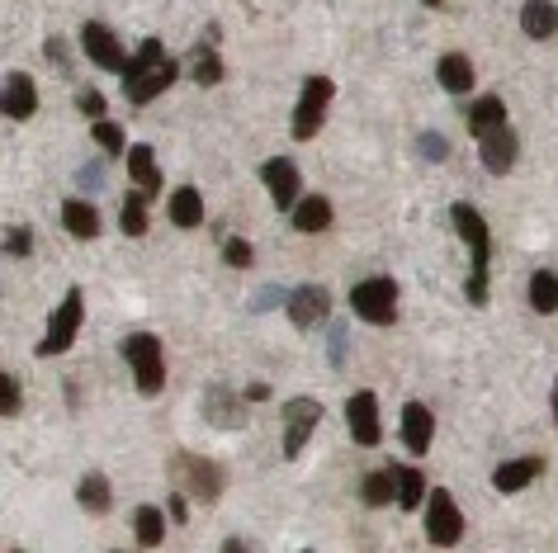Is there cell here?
<instances>
[{
  "label": "cell",
  "instance_id": "cell-31",
  "mask_svg": "<svg viewBox=\"0 0 558 553\" xmlns=\"http://www.w3.org/2000/svg\"><path fill=\"white\" fill-rule=\"evenodd\" d=\"M530 308L535 312H558V274L554 270H535L530 274Z\"/></svg>",
  "mask_w": 558,
  "mask_h": 553
},
{
  "label": "cell",
  "instance_id": "cell-1",
  "mask_svg": "<svg viewBox=\"0 0 558 553\" xmlns=\"http://www.w3.org/2000/svg\"><path fill=\"white\" fill-rule=\"evenodd\" d=\"M175 76H180V62L161 48V38H143L137 52L129 58V66H123V100L151 105L157 95H166L175 86Z\"/></svg>",
  "mask_w": 558,
  "mask_h": 553
},
{
  "label": "cell",
  "instance_id": "cell-7",
  "mask_svg": "<svg viewBox=\"0 0 558 553\" xmlns=\"http://www.w3.org/2000/svg\"><path fill=\"white\" fill-rule=\"evenodd\" d=\"M337 100V81L331 76H308L299 90V105H294V137L299 143H313L327 123V109Z\"/></svg>",
  "mask_w": 558,
  "mask_h": 553
},
{
  "label": "cell",
  "instance_id": "cell-40",
  "mask_svg": "<svg viewBox=\"0 0 558 553\" xmlns=\"http://www.w3.org/2000/svg\"><path fill=\"white\" fill-rule=\"evenodd\" d=\"M44 52H48V58L62 66V72H72V58H66V44H62V38H48V44H44Z\"/></svg>",
  "mask_w": 558,
  "mask_h": 553
},
{
  "label": "cell",
  "instance_id": "cell-34",
  "mask_svg": "<svg viewBox=\"0 0 558 553\" xmlns=\"http://www.w3.org/2000/svg\"><path fill=\"white\" fill-rule=\"evenodd\" d=\"M20 407H24V393H20L15 374H5V369H0V417H15Z\"/></svg>",
  "mask_w": 558,
  "mask_h": 553
},
{
  "label": "cell",
  "instance_id": "cell-3",
  "mask_svg": "<svg viewBox=\"0 0 558 553\" xmlns=\"http://www.w3.org/2000/svg\"><path fill=\"white\" fill-rule=\"evenodd\" d=\"M119 351H123V359H129V369H133L137 393L157 397L166 389V345H161L157 331H129Z\"/></svg>",
  "mask_w": 558,
  "mask_h": 553
},
{
  "label": "cell",
  "instance_id": "cell-27",
  "mask_svg": "<svg viewBox=\"0 0 558 553\" xmlns=\"http://www.w3.org/2000/svg\"><path fill=\"white\" fill-rule=\"evenodd\" d=\"M393 482H398V506H402V511H416V506L426 502V478H422V468L393 464Z\"/></svg>",
  "mask_w": 558,
  "mask_h": 553
},
{
  "label": "cell",
  "instance_id": "cell-43",
  "mask_svg": "<svg viewBox=\"0 0 558 553\" xmlns=\"http://www.w3.org/2000/svg\"><path fill=\"white\" fill-rule=\"evenodd\" d=\"M554 421H558V379H554Z\"/></svg>",
  "mask_w": 558,
  "mask_h": 553
},
{
  "label": "cell",
  "instance_id": "cell-13",
  "mask_svg": "<svg viewBox=\"0 0 558 553\" xmlns=\"http://www.w3.org/2000/svg\"><path fill=\"white\" fill-rule=\"evenodd\" d=\"M284 312H289V322L294 327H317V322H327L331 317V294L323 284H299V288H289V298H284Z\"/></svg>",
  "mask_w": 558,
  "mask_h": 553
},
{
  "label": "cell",
  "instance_id": "cell-14",
  "mask_svg": "<svg viewBox=\"0 0 558 553\" xmlns=\"http://www.w3.org/2000/svg\"><path fill=\"white\" fill-rule=\"evenodd\" d=\"M0 114L15 119V123L38 114V86H34L29 72H10L5 81H0Z\"/></svg>",
  "mask_w": 558,
  "mask_h": 553
},
{
  "label": "cell",
  "instance_id": "cell-26",
  "mask_svg": "<svg viewBox=\"0 0 558 553\" xmlns=\"http://www.w3.org/2000/svg\"><path fill=\"white\" fill-rule=\"evenodd\" d=\"M76 502L86 506V511H95V516H105V511L114 506V488H109L105 474H86V478L76 482Z\"/></svg>",
  "mask_w": 558,
  "mask_h": 553
},
{
  "label": "cell",
  "instance_id": "cell-29",
  "mask_svg": "<svg viewBox=\"0 0 558 553\" xmlns=\"http://www.w3.org/2000/svg\"><path fill=\"white\" fill-rule=\"evenodd\" d=\"M393 496H398L393 468H374V474L360 478V502H365V506H388Z\"/></svg>",
  "mask_w": 558,
  "mask_h": 553
},
{
  "label": "cell",
  "instance_id": "cell-44",
  "mask_svg": "<svg viewBox=\"0 0 558 553\" xmlns=\"http://www.w3.org/2000/svg\"><path fill=\"white\" fill-rule=\"evenodd\" d=\"M422 5H430V10H440V5H445V0H422Z\"/></svg>",
  "mask_w": 558,
  "mask_h": 553
},
{
  "label": "cell",
  "instance_id": "cell-42",
  "mask_svg": "<svg viewBox=\"0 0 558 553\" xmlns=\"http://www.w3.org/2000/svg\"><path fill=\"white\" fill-rule=\"evenodd\" d=\"M246 397H251V403H265V397H270V389H265V383H251Z\"/></svg>",
  "mask_w": 558,
  "mask_h": 553
},
{
  "label": "cell",
  "instance_id": "cell-37",
  "mask_svg": "<svg viewBox=\"0 0 558 553\" xmlns=\"http://www.w3.org/2000/svg\"><path fill=\"white\" fill-rule=\"evenodd\" d=\"M416 151H422L426 161H450V143H445L440 133H422L416 137Z\"/></svg>",
  "mask_w": 558,
  "mask_h": 553
},
{
  "label": "cell",
  "instance_id": "cell-6",
  "mask_svg": "<svg viewBox=\"0 0 558 553\" xmlns=\"http://www.w3.org/2000/svg\"><path fill=\"white\" fill-rule=\"evenodd\" d=\"M351 312L369 327H393L398 322V284L388 274H369L351 288Z\"/></svg>",
  "mask_w": 558,
  "mask_h": 553
},
{
  "label": "cell",
  "instance_id": "cell-39",
  "mask_svg": "<svg viewBox=\"0 0 558 553\" xmlns=\"http://www.w3.org/2000/svg\"><path fill=\"white\" fill-rule=\"evenodd\" d=\"M76 185H81V189H100V185H105V165H100V161H95V165H81V171H76Z\"/></svg>",
  "mask_w": 558,
  "mask_h": 553
},
{
  "label": "cell",
  "instance_id": "cell-21",
  "mask_svg": "<svg viewBox=\"0 0 558 553\" xmlns=\"http://www.w3.org/2000/svg\"><path fill=\"white\" fill-rule=\"evenodd\" d=\"M129 175L137 180V189H143L147 199H157L161 195V171H157V151H151L147 143H137V147H129Z\"/></svg>",
  "mask_w": 558,
  "mask_h": 553
},
{
  "label": "cell",
  "instance_id": "cell-20",
  "mask_svg": "<svg viewBox=\"0 0 558 553\" xmlns=\"http://www.w3.org/2000/svg\"><path fill=\"white\" fill-rule=\"evenodd\" d=\"M436 81H440V90H450V95H469L478 72H473V62L464 58V52H445V58L436 62Z\"/></svg>",
  "mask_w": 558,
  "mask_h": 553
},
{
  "label": "cell",
  "instance_id": "cell-15",
  "mask_svg": "<svg viewBox=\"0 0 558 553\" xmlns=\"http://www.w3.org/2000/svg\"><path fill=\"white\" fill-rule=\"evenodd\" d=\"M478 157H483V165H487V175H507V171H511L515 157H521V137H515L511 123H501V128H493V133L478 137Z\"/></svg>",
  "mask_w": 558,
  "mask_h": 553
},
{
  "label": "cell",
  "instance_id": "cell-11",
  "mask_svg": "<svg viewBox=\"0 0 558 553\" xmlns=\"http://www.w3.org/2000/svg\"><path fill=\"white\" fill-rule=\"evenodd\" d=\"M345 426H351L355 445L360 450H374L384 440V421H379V397H374L369 389L351 393V403H345Z\"/></svg>",
  "mask_w": 558,
  "mask_h": 553
},
{
  "label": "cell",
  "instance_id": "cell-22",
  "mask_svg": "<svg viewBox=\"0 0 558 553\" xmlns=\"http://www.w3.org/2000/svg\"><path fill=\"white\" fill-rule=\"evenodd\" d=\"M204 417L222 426V431H236V426H246V403L236 407V397L228 389H208L204 393Z\"/></svg>",
  "mask_w": 558,
  "mask_h": 553
},
{
  "label": "cell",
  "instance_id": "cell-24",
  "mask_svg": "<svg viewBox=\"0 0 558 553\" xmlns=\"http://www.w3.org/2000/svg\"><path fill=\"white\" fill-rule=\"evenodd\" d=\"M166 213H171L175 228H199L204 223V195L194 185H180L171 195V204H166Z\"/></svg>",
  "mask_w": 558,
  "mask_h": 553
},
{
  "label": "cell",
  "instance_id": "cell-2",
  "mask_svg": "<svg viewBox=\"0 0 558 553\" xmlns=\"http://www.w3.org/2000/svg\"><path fill=\"white\" fill-rule=\"evenodd\" d=\"M454 218V232L464 237L469 246V280H464V294L473 308H487V266H493V232H487V218L473 209V204H454L450 209Z\"/></svg>",
  "mask_w": 558,
  "mask_h": 553
},
{
  "label": "cell",
  "instance_id": "cell-12",
  "mask_svg": "<svg viewBox=\"0 0 558 553\" xmlns=\"http://www.w3.org/2000/svg\"><path fill=\"white\" fill-rule=\"evenodd\" d=\"M260 180H265V189H270V204L279 213H294V204H299V189H303V175H299V165L289 161V157H270L260 165Z\"/></svg>",
  "mask_w": 558,
  "mask_h": 553
},
{
  "label": "cell",
  "instance_id": "cell-5",
  "mask_svg": "<svg viewBox=\"0 0 558 553\" xmlns=\"http://www.w3.org/2000/svg\"><path fill=\"white\" fill-rule=\"evenodd\" d=\"M81 322H86V288L72 284V288H66V298L58 303V308H52V317H48V336L34 345V355H38V359L66 355V351L76 345Z\"/></svg>",
  "mask_w": 558,
  "mask_h": 553
},
{
  "label": "cell",
  "instance_id": "cell-38",
  "mask_svg": "<svg viewBox=\"0 0 558 553\" xmlns=\"http://www.w3.org/2000/svg\"><path fill=\"white\" fill-rule=\"evenodd\" d=\"M76 109H81L86 119H105V109H109V105H105V95H100V90H81V95H76Z\"/></svg>",
  "mask_w": 558,
  "mask_h": 553
},
{
  "label": "cell",
  "instance_id": "cell-30",
  "mask_svg": "<svg viewBox=\"0 0 558 553\" xmlns=\"http://www.w3.org/2000/svg\"><path fill=\"white\" fill-rule=\"evenodd\" d=\"M147 195L143 189H133V195H123V209H119V228H123V237H147Z\"/></svg>",
  "mask_w": 558,
  "mask_h": 553
},
{
  "label": "cell",
  "instance_id": "cell-8",
  "mask_svg": "<svg viewBox=\"0 0 558 553\" xmlns=\"http://www.w3.org/2000/svg\"><path fill=\"white\" fill-rule=\"evenodd\" d=\"M422 525H426V539L436 549H454L459 539H464V511H459V502L445 488H430L426 502H422Z\"/></svg>",
  "mask_w": 558,
  "mask_h": 553
},
{
  "label": "cell",
  "instance_id": "cell-32",
  "mask_svg": "<svg viewBox=\"0 0 558 553\" xmlns=\"http://www.w3.org/2000/svg\"><path fill=\"white\" fill-rule=\"evenodd\" d=\"M190 76L194 81H199V86H218V81H222V58H218V52L214 48H194V66H190Z\"/></svg>",
  "mask_w": 558,
  "mask_h": 553
},
{
  "label": "cell",
  "instance_id": "cell-17",
  "mask_svg": "<svg viewBox=\"0 0 558 553\" xmlns=\"http://www.w3.org/2000/svg\"><path fill=\"white\" fill-rule=\"evenodd\" d=\"M539 478H544V459H539V454H525V459H507V464L493 468V488H497L501 496L525 492L530 482H539Z\"/></svg>",
  "mask_w": 558,
  "mask_h": 553
},
{
  "label": "cell",
  "instance_id": "cell-36",
  "mask_svg": "<svg viewBox=\"0 0 558 553\" xmlns=\"http://www.w3.org/2000/svg\"><path fill=\"white\" fill-rule=\"evenodd\" d=\"M29 251H34V232H29V228H10V232H5V256H10V260H24Z\"/></svg>",
  "mask_w": 558,
  "mask_h": 553
},
{
  "label": "cell",
  "instance_id": "cell-33",
  "mask_svg": "<svg viewBox=\"0 0 558 553\" xmlns=\"http://www.w3.org/2000/svg\"><path fill=\"white\" fill-rule=\"evenodd\" d=\"M95 143H100L105 157H123V151H129V143H123V128H119V123H109V119H95Z\"/></svg>",
  "mask_w": 558,
  "mask_h": 553
},
{
  "label": "cell",
  "instance_id": "cell-10",
  "mask_svg": "<svg viewBox=\"0 0 558 553\" xmlns=\"http://www.w3.org/2000/svg\"><path fill=\"white\" fill-rule=\"evenodd\" d=\"M317 426H323V403H317V397H294V403L284 407V459H299V454L308 450Z\"/></svg>",
  "mask_w": 558,
  "mask_h": 553
},
{
  "label": "cell",
  "instance_id": "cell-4",
  "mask_svg": "<svg viewBox=\"0 0 558 553\" xmlns=\"http://www.w3.org/2000/svg\"><path fill=\"white\" fill-rule=\"evenodd\" d=\"M166 474H171V482H175L180 492L194 496V502H204V506H214L218 496H222V468L214 459H204V454H194V450L171 454Z\"/></svg>",
  "mask_w": 558,
  "mask_h": 553
},
{
  "label": "cell",
  "instance_id": "cell-35",
  "mask_svg": "<svg viewBox=\"0 0 558 553\" xmlns=\"http://www.w3.org/2000/svg\"><path fill=\"white\" fill-rule=\"evenodd\" d=\"M222 260H228L232 270H246L251 260H256V251H251V242H242V237H228V242H222Z\"/></svg>",
  "mask_w": 558,
  "mask_h": 553
},
{
  "label": "cell",
  "instance_id": "cell-16",
  "mask_svg": "<svg viewBox=\"0 0 558 553\" xmlns=\"http://www.w3.org/2000/svg\"><path fill=\"white\" fill-rule=\"evenodd\" d=\"M398 431H402V445H408V454L422 459V454H430V440H436V417H430L426 403H408V407H402Z\"/></svg>",
  "mask_w": 558,
  "mask_h": 553
},
{
  "label": "cell",
  "instance_id": "cell-23",
  "mask_svg": "<svg viewBox=\"0 0 558 553\" xmlns=\"http://www.w3.org/2000/svg\"><path fill=\"white\" fill-rule=\"evenodd\" d=\"M521 29H525V38H554L558 34V5L554 0H525Z\"/></svg>",
  "mask_w": 558,
  "mask_h": 553
},
{
  "label": "cell",
  "instance_id": "cell-28",
  "mask_svg": "<svg viewBox=\"0 0 558 553\" xmlns=\"http://www.w3.org/2000/svg\"><path fill=\"white\" fill-rule=\"evenodd\" d=\"M133 534L143 549H157L166 539V511L161 506H137L133 511Z\"/></svg>",
  "mask_w": 558,
  "mask_h": 553
},
{
  "label": "cell",
  "instance_id": "cell-18",
  "mask_svg": "<svg viewBox=\"0 0 558 553\" xmlns=\"http://www.w3.org/2000/svg\"><path fill=\"white\" fill-rule=\"evenodd\" d=\"M62 228L72 232L76 242H95L100 237V209L90 199H66L62 204Z\"/></svg>",
  "mask_w": 558,
  "mask_h": 553
},
{
  "label": "cell",
  "instance_id": "cell-9",
  "mask_svg": "<svg viewBox=\"0 0 558 553\" xmlns=\"http://www.w3.org/2000/svg\"><path fill=\"white\" fill-rule=\"evenodd\" d=\"M81 52L90 58V66H100V72H114V76H123V66H129V52H123L119 34L109 29V24H100V20L81 24Z\"/></svg>",
  "mask_w": 558,
  "mask_h": 553
},
{
  "label": "cell",
  "instance_id": "cell-19",
  "mask_svg": "<svg viewBox=\"0 0 558 553\" xmlns=\"http://www.w3.org/2000/svg\"><path fill=\"white\" fill-rule=\"evenodd\" d=\"M464 123H469L473 137L501 128V123H507V100H501V95H478V100L464 109Z\"/></svg>",
  "mask_w": 558,
  "mask_h": 553
},
{
  "label": "cell",
  "instance_id": "cell-41",
  "mask_svg": "<svg viewBox=\"0 0 558 553\" xmlns=\"http://www.w3.org/2000/svg\"><path fill=\"white\" fill-rule=\"evenodd\" d=\"M171 520L175 525H190V502H185V492H180V488L171 492Z\"/></svg>",
  "mask_w": 558,
  "mask_h": 553
},
{
  "label": "cell",
  "instance_id": "cell-25",
  "mask_svg": "<svg viewBox=\"0 0 558 553\" xmlns=\"http://www.w3.org/2000/svg\"><path fill=\"white\" fill-rule=\"evenodd\" d=\"M331 218H337V213H331V199H323V195H308V199L294 204V228L308 232V237H313V232H327Z\"/></svg>",
  "mask_w": 558,
  "mask_h": 553
}]
</instances>
